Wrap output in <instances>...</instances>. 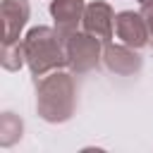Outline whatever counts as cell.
<instances>
[{
  "label": "cell",
  "instance_id": "9",
  "mask_svg": "<svg viewBox=\"0 0 153 153\" xmlns=\"http://www.w3.org/2000/svg\"><path fill=\"white\" fill-rule=\"evenodd\" d=\"M139 2H141V5H146V2H153V0H139Z\"/></svg>",
  "mask_w": 153,
  "mask_h": 153
},
{
  "label": "cell",
  "instance_id": "3",
  "mask_svg": "<svg viewBox=\"0 0 153 153\" xmlns=\"http://www.w3.org/2000/svg\"><path fill=\"white\" fill-rule=\"evenodd\" d=\"M65 57L76 72H86L98 65V41L86 33H72L65 38Z\"/></svg>",
  "mask_w": 153,
  "mask_h": 153
},
{
  "label": "cell",
  "instance_id": "4",
  "mask_svg": "<svg viewBox=\"0 0 153 153\" xmlns=\"http://www.w3.org/2000/svg\"><path fill=\"white\" fill-rule=\"evenodd\" d=\"M84 29L100 38V41H110L112 31H115V19H112V10L105 2H91L84 12Z\"/></svg>",
  "mask_w": 153,
  "mask_h": 153
},
{
  "label": "cell",
  "instance_id": "8",
  "mask_svg": "<svg viewBox=\"0 0 153 153\" xmlns=\"http://www.w3.org/2000/svg\"><path fill=\"white\" fill-rule=\"evenodd\" d=\"M141 17L146 19V26H148V41H151V45H153V2H146V5H143Z\"/></svg>",
  "mask_w": 153,
  "mask_h": 153
},
{
  "label": "cell",
  "instance_id": "1",
  "mask_svg": "<svg viewBox=\"0 0 153 153\" xmlns=\"http://www.w3.org/2000/svg\"><path fill=\"white\" fill-rule=\"evenodd\" d=\"M26 55H29V65H31L33 74H43V72H48V69H53L67 60L62 55L57 36L45 26L33 29L26 36Z\"/></svg>",
  "mask_w": 153,
  "mask_h": 153
},
{
  "label": "cell",
  "instance_id": "6",
  "mask_svg": "<svg viewBox=\"0 0 153 153\" xmlns=\"http://www.w3.org/2000/svg\"><path fill=\"white\" fill-rule=\"evenodd\" d=\"M81 12H84V0H53L50 14L55 17L60 38H67L74 33V29L79 26Z\"/></svg>",
  "mask_w": 153,
  "mask_h": 153
},
{
  "label": "cell",
  "instance_id": "7",
  "mask_svg": "<svg viewBox=\"0 0 153 153\" xmlns=\"http://www.w3.org/2000/svg\"><path fill=\"white\" fill-rule=\"evenodd\" d=\"M105 65H108L110 72H115V74H131V72H139L141 57H139L136 53H131L129 48L108 45V48H105Z\"/></svg>",
  "mask_w": 153,
  "mask_h": 153
},
{
  "label": "cell",
  "instance_id": "5",
  "mask_svg": "<svg viewBox=\"0 0 153 153\" xmlns=\"http://www.w3.org/2000/svg\"><path fill=\"white\" fill-rule=\"evenodd\" d=\"M115 33L129 45V48H141L148 41V26L141 14L134 12H122L115 19Z\"/></svg>",
  "mask_w": 153,
  "mask_h": 153
},
{
  "label": "cell",
  "instance_id": "2",
  "mask_svg": "<svg viewBox=\"0 0 153 153\" xmlns=\"http://www.w3.org/2000/svg\"><path fill=\"white\" fill-rule=\"evenodd\" d=\"M45 86L50 88V96H57V98H43L38 100V108L43 112L45 120L50 122H62L69 117L72 112V105H74V98H60V96H69L74 93V86H72V79L67 74H53Z\"/></svg>",
  "mask_w": 153,
  "mask_h": 153
}]
</instances>
